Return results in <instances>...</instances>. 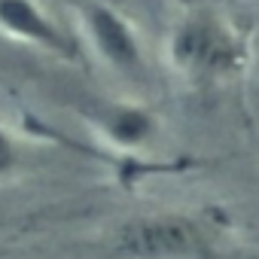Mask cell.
<instances>
[{
  "instance_id": "cell-1",
  "label": "cell",
  "mask_w": 259,
  "mask_h": 259,
  "mask_svg": "<svg viewBox=\"0 0 259 259\" xmlns=\"http://www.w3.org/2000/svg\"><path fill=\"white\" fill-rule=\"evenodd\" d=\"M43 259H235V223L217 204L198 210L150 207L98 223L55 247L31 250Z\"/></svg>"
},
{
  "instance_id": "cell-2",
  "label": "cell",
  "mask_w": 259,
  "mask_h": 259,
  "mask_svg": "<svg viewBox=\"0 0 259 259\" xmlns=\"http://www.w3.org/2000/svg\"><path fill=\"white\" fill-rule=\"evenodd\" d=\"M165 64L195 95L238 92L253 64V25L220 0H180L165 31Z\"/></svg>"
},
{
  "instance_id": "cell-3",
  "label": "cell",
  "mask_w": 259,
  "mask_h": 259,
  "mask_svg": "<svg viewBox=\"0 0 259 259\" xmlns=\"http://www.w3.org/2000/svg\"><path fill=\"white\" fill-rule=\"evenodd\" d=\"M70 10L85 58H98L107 70L128 82L147 79L144 40L122 10H116L110 0H70Z\"/></svg>"
},
{
  "instance_id": "cell-4",
  "label": "cell",
  "mask_w": 259,
  "mask_h": 259,
  "mask_svg": "<svg viewBox=\"0 0 259 259\" xmlns=\"http://www.w3.org/2000/svg\"><path fill=\"white\" fill-rule=\"evenodd\" d=\"M0 34L67 64L85 61L76 31L67 28L43 0H0Z\"/></svg>"
},
{
  "instance_id": "cell-5",
  "label": "cell",
  "mask_w": 259,
  "mask_h": 259,
  "mask_svg": "<svg viewBox=\"0 0 259 259\" xmlns=\"http://www.w3.org/2000/svg\"><path fill=\"white\" fill-rule=\"evenodd\" d=\"M92 128L113 144L119 153H132L144 144L153 141L159 132V119L153 110L138 107V104H125V101H85L79 107Z\"/></svg>"
},
{
  "instance_id": "cell-6",
  "label": "cell",
  "mask_w": 259,
  "mask_h": 259,
  "mask_svg": "<svg viewBox=\"0 0 259 259\" xmlns=\"http://www.w3.org/2000/svg\"><path fill=\"white\" fill-rule=\"evenodd\" d=\"M28 171V150H25V138L7 122H0V186H10L16 180H22Z\"/></svg>"
}]
</instances>
